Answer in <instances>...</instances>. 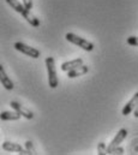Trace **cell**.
Wrapping results in <instances>:
<instances>
[{"label": "cell", "instance_id": "1", "mask_svg": "<svg viewBox=\"0 0 138 155\" xmlns=\"http://www.w3.org/2000/svg\"><path fill=\"white\" fill-rule=\"evenodd\" d=\"M46 66H47V74H48V83L49 87L52 89H55L59 84V79H58V75H57V68H55V61L54 58L52 57H47L46 58Z\"/></svg>", "mask_w": 138, "mask_h": 155}, {"label": "cell", "instance_id": "2", "mask_svg": "<svg viewBox=\"0 0 138 155\" xmlns=\"http://www.w3.org/2000/svg\"><path fill=\"white\" fill-rule=\"evenodd\" d=\"M65 39L67 40L69 42H71V43L78 46V47H80V48H83L84 51L90 52V51L94 49V45H93L91 42H89L88 40L83 39V38L77 36V35L73 34V33H67V34L65 35Z\"/></svg>", "mask_w": 138, "mask_h": 155}, {"label": "cell", "instance_id": "3", "mask_svg": "<svg viewBox=\"0 0 138 155\" xmlns=\"http://www.w3.org/2000/svg\"><path fill=\"white\" fill-rule=\"evenodd\" d=\"M15 48L17 51H19L21 53H23V54H25L28 57H31L34 59L40 58V51L38 49H36L34 47H30V46H28V45H25L23 42H16L15 43Z\"/></svg>", "mask_w": 138, "mask_h": 155}, {"label": "cell", "instance_id": "4", "mask_svg": "<svg viewBox=\"0 0 138 155\" xmlns=\"http://www.w3.org/2000/svg\"><path fill=\"white\" fill-rule=\"evenodd\" d=\"M126 136H127V130H126V129H120V130L118 131V134L115 135V137L112 140L110 144L108 146V153L112 154L113 149H115L117 147H119V144L126 138Z\"/></svg>", "mask_w": 138, "mask_h": 155}, {"label": "cell", "instance_id": "5", "mask_svg": "<svg viewBox=\"0 0 138 155\" xmlns=\"http://www.w3.org/2000/svg\"><path fill=\"white\" fill-rule=\"evenodd\" d=\"M2 149L6 152H16L18 154H30V152L28 149H23V147L18 143H13V142H7L5 141L2 143Z\"/></svg>", "mask_w": 138, "mask_h": 155}, {"label": "cell", "instance_id": "6", "mask_svg": "<svg viewBox=\"0 0 138 155\" xmlns=\"http://www.w3.org/2000/svg\"><path fill=\"white\" fill-rule=\"evenodd\" d=\"M11 107L15 110V111H17L18 113H21L22 117H24V118H27V119H33L34 118V113L29 110V108H27L25 106H23V105H21L19 102H16V101H11Z\"/></svg>", "mask_w": 138, "mask_h": 155}, {"label": "cell", "instance_id": "7", "mask_svg": "<svg viewBox=\"0 0 138 155\" xmlns=\"http://www.w3.org/2000/svg\"><path fill=\"white\" fill-rule=\"evenodd\" d=\"M138 105V93H136L133 96H132V99L125 105V107L123 108V116H129L131 112H133L135 111V108L137 107Z\"/></svg>", "mask_w": 138, "mask_h": 155}, {"label": "cell", "instance_id": "8", "mask_svg": "<svg viewBox=\"0 0 138 155\" xmlns=\"http://www.w3.org/2000/svg\"><path fill=\"white\" fill-rule=\"evenodd\" d=\"M0 81H1V84L4 85L5 89H7V90H12L13 89V87H15L13 82L11 81V78L6 75V72H5L2 66H0Z\"/></svg>", "mask_w": 138, "mask_h": 155}, {"label": "cell", "instance_id": "9", "mask_svg": "<svg viewBox=\"0 0 138 155\" xmlns=\"http://www.w3.org/2000/svg\"><path fill=\"white\" fill-rule=\"evenodd\" d=\"M88 66H85V65H79V66H77V68H74V69H72V70H70L67 71V77L69 78H74V77H78V76H83V75H85L87 72H88Z\"/></svg>", "mask_w": 138, "mask_h": 155}, {"label": "cell", "instance_id": "10", "mask_svg": "<svg viewBox=\"0 0 138 155\" xmlns=\"http://www.w3.org/2000/svg\"><path fill=\"white\" fill-rule=\"evenodd\" d=\"M82 64H83V59L82 58H77V59H73V60L63 63L61 64V70L65 71V72H67V71L74 69V68H77V66H79V65H82Z\"/></svg>", "mask_w": 138, "mask_h": 155}, {"label": "cell", "instance_id": "11", "mask_svg": "<svg viewBox=\"0 0 138 155\" xmlns=\"http://www.w3.org/2000/svg\"><path fill=\"white\" fill-rule=\"evenodd\" d=\"M22 16H23V18H25V21H27L28 23H30V25H33V27H38V25H40V21L31 13L30 10L27 8V10L22 13Z\"/></svg>", "mask_w": 138, "mask_h": 155}, {"label": "cell", "instance_id": "12", "mask_svg": "<svg viewBox=\"0 0 138 155\" xmlns=\"http://www.w3.org/2000/svg\"><path fill=\"white\" fill-rule=\"evenodd\" d=\"M6 2L11 6V8H13L16 12H18L21 15L27 10V7L24 6V4H21L18 0H6Z\"/></svg>", "mask_w": 138, "mask_h": 155}, {"label": "cell", "instance_id": "13", "mask_svg": "<svg viewBox=\"0 0 138 155\" xmlns=\"http://www.w3.org/2000/svg\"><path fill=\"white\" fill-rule=\"evenodd\" d=\"M21 113H18L17 111H13V112H8V111H5L1 113V120H18L21 118Z\"/></svg>", "mask_w": 138, "mask_h": 155}, {"label": "cell", "instance_id": "14", "mask_svg": "<svg viewBox=\"0 0 138 155\" xmlns=\"http://www.w3.org/2000/svg\"><path fill=\"white\" fill-rule=\"evenodd\" d=\"M97 153L100 155H106V154H109L108 153V147H106L104 142H100L97 144Z\"/></svg>", "mask_w": 138, "mask_h": 155}, {"label": "cell", "instance_id": "15", "mask_svg": "<svg viewBox=\"0 0 138 155\" xmlns=\"http://www.w3.org/2000/svg\"><path fill=\"white\" fill-rule=\"evenodd\" d=\"M25 149H28V150L30 152V154H37L34 144H33V142H30V141H27V142H25Z\"/></svg>", "mask_w": 138, "mask_h": 155}, {"label": "cell", "instance_id": "16", "mask_svg": "<svg viewBox=\"0 0 138 155\" xmlns=\"http://www.w3.org/2000/svg\"><path fill=\"white\" fill-rule=\"evenodd\" d=\"M127 43L131 45V46L138 47V38L137 36H130V38H127Z\"/></svg>", "mask_w": 138, "mask_h": 155}, {"label": "cell", "instance_id": "17", "mask_svg": "<svg viewBox=\"0 0 138 155\" xmlns=\"http://www.w3.org/2000/svg\"><path fill=\"white\" fill-rule=\"evenodd\" d=\"M23 4H24V6L28 10H31L33 8V0H23Z\"/></svg>", "mask_w": 138, "mask_h": 155}, {"label": "cell", "instance_id": "18", "mask_svg": "<svg viewBox=\"0 0 138 155\" xmlns=\"http://www.w3.org/2000/svg\"><path fill=\"white\" fill-rule=\"evenodd\" d=\"M112 154H124V148H121V147H117L115 149H113Z\"/></svg>", "mask_w": 138, "mask_h": 155}, {"label": "cell", "instance_id": "19", "mask_svg": "<svg viewBox=\"0 0 138 155\" xmlns=\"http://www.w3.org/2000/svg\"><path fill=\"white\" fill-rule=\"evenodd\" d=\"M133 116H135V118H138V105L137 107L135 108V111H133Z\"/></svg>", "mask_w": 138, "mask_h": 155}]
</instances>
